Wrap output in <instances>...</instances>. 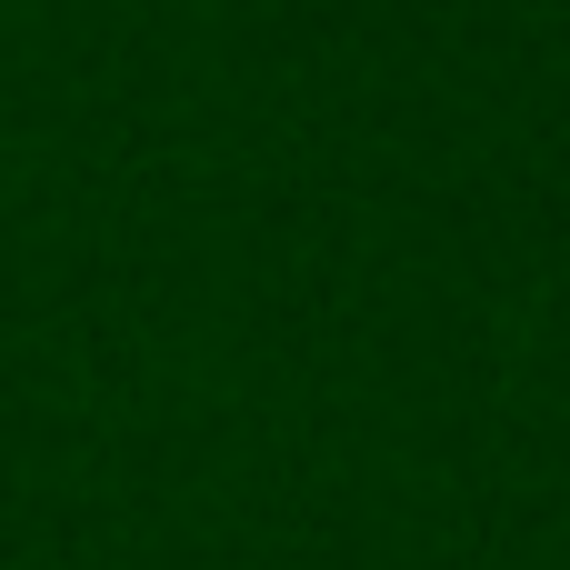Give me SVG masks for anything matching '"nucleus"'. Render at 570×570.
Here are the masks:
<instances>
[]
</instances>
